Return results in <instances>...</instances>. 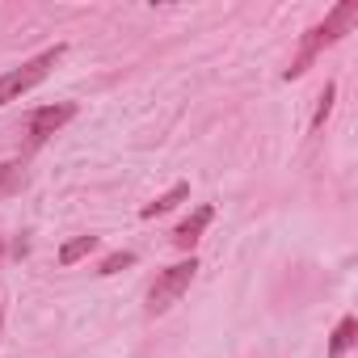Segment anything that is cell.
I'll return each instance as SVG.
<instances>
[{"label": "cell", "mask_w": 358, "mask_h": 358, "mask_svg": "<svg viewBox=\"0 0 358 358\" xmlns=\"http://www.w3.org/2000/svg\"><path fill=\"white\" fill-rule=\"evenodd\" d=\"M22 182H26V164L22 160H5V164H0V199L17 194Z\"/></svg>", "instance_id": "obj_9"}, {"label": "cell", "mask_w": 358, "mask_h": 358, "mask_svg": "<svg viewBox=\"0 0 358 358\" xmlns=\"http://www.w3.org/2000/svg\"><path fill=\"white\" fill-rule=\"evenodd\" d=\"M211 220H215V211H211V207L203 203V207H199L194 215H186L182 224L173 228V245H177V249H194V245H199V236L207 232V224H211Z\"/></svg>", "instance_id": "obj_5"}, {"label": "cell", "mask_w": 358, "mask_h": 358, "mask_svg": "<svg viewBox=\"0 0 358 358\" xmlns=\"http://www.w3.org/2000/svg\"><path fill=\"white\" fill-rule=\"evenodd\" d=\"M0 329H5V308H0Z\"/></svg>", "instance_id": "obj_12"}, {"label": "cell", "mask_w": 358, "mask_h": 358, "mask_svg": "<svg viewBox=\"0 0 358 358\" xmlns=\"http://www.w3.org/2000/svg\"><path fill=\"white\" fill-rule=\"evenodd\" d=\"M64 43H55V47H47L43 55H34V59H26L22 68H13V72H5L0 76V106H9V101H17L22 93H30L34 85H43L47 80V72L64 59Z\"/></svg>", "instance_id": "obj_2"}, {"label": "cell", "mask_w": 358, "mask_h": 358, "mask_svg": "<svg viewBox=\"0 0 358 358\" xmlns=\"http://www.w3.org/2000/svg\"><path fill=\"white\" fill-rule=\"evenodd\" d=\"M97 245H101V236H76V241H68V245H59V266H76L80 257H89V253H97Z\"/></svg>", "instance_id": "obj_8"}, {"label": "cell", "mask_w": 358, "mask_h": 358, "mask_svg": "<svg viewBox=\"0 0 358 358\" xmlns=\"http://www.w3.org/2000/svg\"><path fill=\"white\" fill-rule=\"evenodd\" d=\"M194 274H199V262H194V257H186V262H177V266L160 270V274H156V282H152V291H148V316L169 312L177 299L190 291Z\"/></svg>", "instance_id": "obj_3"}, {"label": "cell", "mask_w": 358, "mask_h": 358, "mask_svg": "<svg viewBox=\"0 0 358 358\" xmlns=\"http://www.w3.org/2000/svg\"><path fill=\"white\" fill-rule=\"evenodd\" d=\"M186 199H190V186H186V182H177V186H169V190H164V194H160L156 203H148V207H143L139 215H143V220H156V215L173 211L177 203H186Z\"/></svg>", "instance_id": "obj_7"}, {"label": "cell", "mask_w": 358, "mask_h": 358, "mask_svg": "<svg viewBox=\"0 0 358 358\" xmlns=\"http://www.w3.org/2000/svg\"><path fill=\"white\" fill-rule=\"evenodd\" d=\"M127 266H135V253H131V249H118V253H106V257H101L97 274H118V270H127Z\"/></svg>", "instance_id": "obj_10"}, {"label": "cell", "mask_w": 358, "mask_h": 358, "mask_svg": "<svg viewBox=\"0 0 358 358\" xmlns=\"http://www.w3.org/2000/svg\"><path fill=\"white\" fill-rule=\"evenodd\" d=\"M354 22H358V0H341L337 9H329V17H324V22H316V26L303 34V43H299V51H295L291 68L282 72V80H299V76L316 64V55H320L324 47L341 43V38L354 30Z\"/></svg>", "instance_id": "obj_1"}, {"label": "cell", "mask_w": 358, "mask_h": 358, "mask_svg": "<svg viewBox=\"0 0 358 358\" xmlns=\"http://www.w3.org/2000/svg\"><path fill=\"white\" fill-rule=\"evenodd\" d=\"M354 341H358V320L354 316H341L337 329H333V337H329V358H345V350Z\"/></svg>", "instance_id": "obj_6"}, {"label": "cell", "mask_w": 358, "mask_h": 358, "mask_svg": "<svg viewBox=\"0 0 358 358\" xmlns=\"http://www.w3.org/2000/svg\"><path fill=\"white\" fill-rule=\"evenodd\" d=\"M72 118H76V106H72V101H55V106L34 110V114H30V122H26V148H30V152H38V148H43L55 131H64Z\"/></svg>", "instance_id": "obj_4"}, {"label": "cell", "mask_w": 358, "mask_h": 358, "mask_svg": "<svg viewBox=\"0 0 358 358\" xmlns=\"http://www.w3.org/2000/svg\"><path fill=\"white\" fill-rule=\"evenodd\" d=\"M0 257H5V241H0Z\"/></svg>", "instance_id": "obj_13"}, {"label": "cell", "mask_w": 358, "mask_h": 358, "mask_svg": "<svg viewBox=\"0 0 358 358\" xmlns=\"http://www.w3.org/2000/svg\"><path fill=\"white\" fill-rule=\"evenodd\" d=\"M333 97H337V85H324V89H320V101H316V114H312V131L324 127V118H329V110H333Z\"/></svg>", "instance_id": "obj_11"}]
</instances>
